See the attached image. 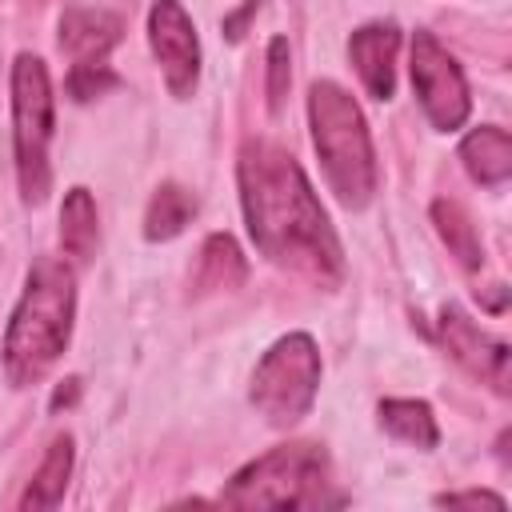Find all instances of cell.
Here are the masks:
<instances>
[{"label":"cell","mask_w":512,"mask_h":512,"mask_svg":"<svg viewBox=\"0 0 512 512\" xmlns=\"http://www.w3.org/2000/svg\"><path fill=\"white\" fill-rule=\"evenodd\" d=\"M236 184L248 236L264 260L308 276L320 288H336L344 280L340 236L288 148L276 140H244L236 156Z\"/></svg>","instance_id":"1"},{"label":"cell","mask_w":512,"mask_h":512,"mask_svg":"<svg viewBox=\"0 0 512 512\" xmlns=\"http://www.w3.org/2000/svg\"><path fill=\"white\" fill-rule=\"evenodd\" d=\"M76 320V272L56 256L32 260L24 292L4 328V376L12 388H32L64 356Z\"/></svg>","instance_id":"2"},{"label":"cell","mask_w":512,"mask_h":512,"mask_svg":"<svg viewBox=\"0 0 512 512\" xmlns=\"http://www.w3.org/2000/svg\"><path fill=\"white\" fill-rule=\"evenodd\" d=\"M308 128L328 188L344 208L360 212L376 196V148L360 104L336 80H316L308 88Z\"/></svg>","instance_id":"3"},{"label":"cell","mask_w":512,"mask_h":512,"mask_svg":"<svg viewBox=\"0 0 512 512\" xmlns=\"http://www.w3.org/2000/svg\"><path fill=\"white\" fill-rule=\"evenodd\" d=\"M332 464L324 444L292 440L276 444L264 456L248 460L224 488L220 504L228 508H324L340 504L344 496H332Z\"/></svg>","instance_id":"4"},{"label":"cell","mask_w":512,"mask_h":512,"mask_svg":"<svg viewBox=\"0 0 512 512\" xmlns=\"http://www.w3.org/2000/svg\"><path fill=\"white\" fill-rule=\"evenodd\" d=\"M56 128V100L48 64L32 52L12 60V148H16V180L24 204H44L52 188L48 144Z\"/></svg>","instance_id":"5"},{"label":"cell","mask_w":512,"mask_h":512,"mask_svg":"<svg viewBox=\"0 0 512 512\" xmlns=\"http://www.w3.org/2000/svg\"><path fill=\"white\" fill-rule=\"evenodd\" d=\"M316 388H320V348L308 332H288L256 360L248 400L272 428H292L312 412Z\"/></svg>","instance_id":"6"},{"label":"cell","mask_w":512,"mask_h":512,"mask_svg":"<svg viewBox=\"0 0 512 512\" xmlns=\"http://www.w3.org/2000/svg\"><path fill=\"white\" fill-rule=\"evenodd\" d=\"M412 92L436 132L464 128V120L472 112L468 80H464L460 64L440 48V40L424 28L412 32Z\"/></svg>","instance_id":"7"},{"label":"cell","mask_w":512,"mask_h":512,"mask_svg":"<svg viewBox=\"0 0 512 512\" xmlns=\"http://www.w3.org/2000/svg\"><path fill=\"white\" fill-rule=\"evenodd\" d=\"M148 48L160 64L164 88L176 100L196 96L200 84V40H196V24L184 12L180 0H152L148 8Z\"/></svg>","instance_id":"8"},{"label":"cell","mask_w":512,"mask_h":512,"mask_svg":"<svg viewBox=\"0 0 512 512\" xmlns=\"http://www.w3.org/2000/svg\"><path fill=\"white\" fill-rule=\"evenodd\" d=\"M436 336L460 368H468L476 380L492 384L500 396L508 392V344L496 340L492 332H484L472 316H464V308L444 304L440 320H436Z\"/></svg>","instance_id":"9"},{"label":"cell","mask_w":512,"mask_h":512,"mask_svg":"<svg viewBox=\"0 0 512 512\" xmlns=\"http://www.w3.org/2000/svg\"><path fill=\"white\" fill-rule=\"evenodd\" d=\"M396 52H400V28L388 20L364 24L348 36V60L372 100H392L396 92Z\"/></svg>","instance_id":"10"},{"label":"cell","mask_w":512,"mask_h":512,"mask_svg":"<svg viewBox=\"0 0 512 512\" xmlns=\"http://www.w3.org/2000/svg\"><path fill=\"white\" fill-rule=\"evenodd\" d=\"M120 16L108 8H88V4H72L60 16V48L72 56V64H100L108 60V52L120 44Z\"/></svg>","instance_id":"11"},{"label":"cell","mask_w":512,"mask_h":512,"mask_svg":"<svg viewBox=\"0 0 512 512\" xmlns=\"http://www.w3.org/2000/svg\"><path fill=\"white\" fill-rule=\"evenodd\" d=\"M460 160L476 184L500 188L512 176V136L496 124H480L460 140Z\"/></svg>","instance_id":"12"},{"label":"cell","mask_w":512,"mask_h":512,"mask_svg":"<svg viewBox=\"0 0 512 512\" xmlns=\"http://www.w3.org/2000/svg\"><path fill=\"white\" fill-rule=\"evenodd\" d=\"M244 276H248V264H244L240 244H236L228 232H212V236L200 244L196 272H192V288H196V292H232V288L244 284Z\"/></svg>","instance_id":"13"},{"label":"cell","mask_w":512,"mask_h":512,"mask_svg":"<svg viewBox=\"0 0 512 512\" xmlns=\"http://www.w3.org/2000/svg\"><path fill=\"white\" fill-rule=\"evenodd\" d=\"M96 240H100L96 200L84 184H76V188L64 192V204H60V248H64L68 260L88 264L92 252H96Z\"/></svg>","instance_id":"14"},{"label":"cell","mask_w":512,"mask_h":512,"mask_svg":"<svg viewBox=\"0 0 512 512\" xmlns=\"http://www.w3.org/2000/svg\"><path fill=\"white\" fill-rule=\"evenodd\" d=\"M72 460H76V444L68 432L52 436V444L44 448V460L40 468L32 472L24 496H20V508H56L68 492V476H72Z\"/></svg>","instance_id":"15"},{"label":"cell","mask_w":512,"mask_h":512,"mask_svg":"<svg viewBox=\"0 0 512 512\" xmlns=\"http://www.w3.org/2000/svg\"><path fill=\"white\" fill-rule=\"evenodd\" d=\"M192 216H196V196L184 184L168 180V184H160L152 192V200L144 208V240H152V244L172 240V236H180L188 228Z\"/></svg>","instance_id":"16"},{"label":"cell","mask_w":512,"mask_h":512,"mask_svg":"<svg viewBox=\"0 0 512 512\" xmlns=\"http://www.w3.org/2000/svg\"><path fill=\"white\" fill-rule=\"evenodd\" d=\"M380 416V428L420 452H432L440 444V428H436V416L424 400H380L376 408Z\"/></svg>","instance_id":"17"},{"label":"cell","mask_w":512,"mask_h":512,"mask_svg":"<svg viewBox=\"0 0 512 512\" xmlns=\"http://www.w3.org/2000/svg\"><path fill=\"white\" fill-rule=\"evenodd\" d=\"M432 224H436L440 240L448 244V252L464 268H480L484 264V244L476 236V224H472V216L456 200H432Z\"/></svg>","instance_id":"18"},{"label":"cell","mask_w":512,"mask_h":512,"mask_svg":"<svg viewBox=\"0 0 512 512\" xmlns=\"http://www.w3.org/2000/svg\"><path fill=\"white\" fill-rule=\"evenodd\" d=\"M268 80H264V92H268V112L280 116L284 112V96H288V84H292V48L284 36H272L268 40Z\"/></svg>","instance_id":"19"},{"label":"cell","mask_w":512,"mask_h":512,"mask_svg":"<svg viewBox=\"0 0 512 512\" xmlns=\"http://www.w3.org/2000/svg\"><path fill=\"white\" fill-rule=\"evenodd\" d=\"M112 88H120V76L112 72L108 60H100V64H72V72H68V96L80 100V104H88V100H96V96H104Z\"/></svg>","instance_id":"20"},{"label":"cell","mask_w":512,"mask_h":512,"mask_svg":"<svg viewBox=\"0 0 512 512\" xmlns=\"http://www.w3.org/2000/svg\"><path fill=\"white\" fill-rule=\"evenodd\" d=\"M436 504L440 508H504V496L488 488H464V492H440Z\"/></svg>","instance_id":"21"},{"label":"cell","mask_w":512,"mask_h":512,"mask_svg":"<svg viewBox=\"0 0 512 512\" xmlns=\"http://www.w3.org/2000/svg\"><path fill=\"white\" fill-rule=\"evenodd\" d=\"M256 8H260V0H244L232 16H224V36H228V40H240V36H244V24L256 16Z\"/></svg>","instance_id":"22"},{"label":"cell","mask_w":512,"mask_h":512,"mask_svg":"<svg viewBox=\"0 0 512 512\" xmlns=\"http://www.w3.org/2000/svg\"><path fill=\"white\" fill-rule=\"evenodd\" d=\"M76 396H80V380H76V376H68V380H60V388L52 392L48 408H52V412H60V408H68Z\"/></svg>","instance_id":"23"}]
</instances>
